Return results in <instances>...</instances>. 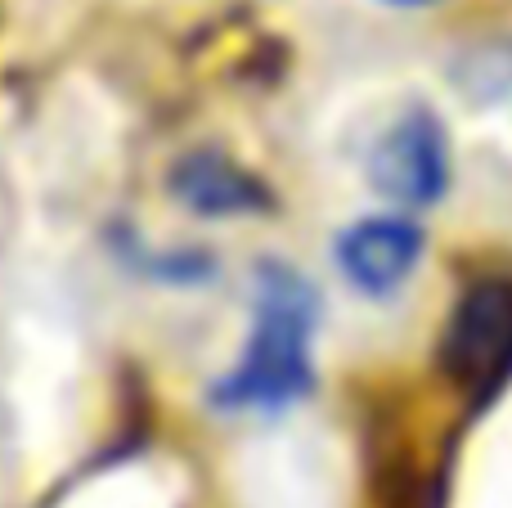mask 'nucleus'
<instances>
[{
  "instance_id": "4",
  "label": "nucleus",
  "mask_w": 512,
  "mask_h": 508,
  "mask_svg": "<svg viewBox=\"0 0 512 508\" xmlns=\"http://www.w3.org/2000/svg\"><path fill=\"white\" fill-rule=\"evenodd\" d=\"M423 257V230L400 216H373L337 243V266L364 293H391Z\"/></svg>"
},
{
  "instance_id": "6",
  "label": "nucleus",
  "mask_w": 512,
  "mask_h": 508,
  "mask_svg": "<svg viewBox=\"0 0 512 508\" xmlns=\"http://www.w3.org/2000/svg\"><path fill=\"white\" fill-rule=\"evenodd\" d=\"M391 5H427V0H391Z\"/></svg>"
},
{
  "instance_id": "5",
  "label": "nucleus",
  "mask_w": 512,
  "mask_h": 508,
  "mask_svg": "<svg viewBox=\"0 0 512 508\" xmlns=\"http://www.w3.org/2000/svg\"><path fill=\"white\" fill-rule=\"evenodd\" d=\"M176 189L189 207L198 212H248V207H265V189L239 167H230L216 153H198L176 171Z\"/></svg>"
},
{
  "instance_id": "1",
  "label": "nucleus",
  "mask_w": 512,
  "mask_h": 508,
  "mask_svg": "<svg viewBox=\"0 0 512 508\" xmlns=\"http://www.w3.org/2000/svg\"><path fill=\"white\" fill-rule=\"evenodd\" d=\"M256 297V329L239 369L216 387V405L230 410H279L310 392V329L315 297L292 270L265 266Z\"/></svg>"
},
{
  "instance_id": "3",
  "label": "nucleus",
  "mask_w": 512,
  "mask_h": 508,
  "mask_svg": "<svg viewBox=\"0 0 512 508\" xmlns=\"http://www.w3.org/2000/svg\"><path fill=\"white\" fill-rule=\"evenodd\" d=\"M369 180L378 194L396 198L405 207L436 203L445 194V180H450V153H445V131L436 126V117H400L373 149Z\"/></svg>"
},
{
  "instance_id": "2",
  "label": "nucleus",
  "mask_w": 512,
  "mask_h": 508,
  "mask_svg": "<svg viewBox=\"0 0 512 508\" xmlns=\"http://www.w3.org/2000/svg\"><path fill=\"white\" fill-rule=\"evenodd\" d=\"M445 369L463 387H490L512 369V284H477L445 333Z\"/></svg>"
}]
</instances>
